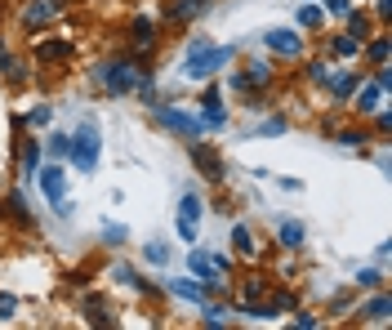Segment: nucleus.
I'll return each mask as SVG.
<instances>
[{
  "mask_svg": "<svg viewBox=\"0 0 392 330\" xmlns=\"http://www.w3.org/2000/svg\"><path fill=\"white\" fill-rule=\"evenodd\" d=\"M370 58H374V63H388V41H374L370 45Z\"/></svg>",
  "mask_w": 392,
  "mask_h": 330,
  "instance_id": "aec40b11",
  "label": "nucleus"
},
{
  "mask_svg": "<svg viewBox=\"0 0 392 330\" xmlns=\"http://www.w3.org/2000/svg\"><path fill=\"white\" fill-rule=\"evenodd\" d=\"M365 317H370V322H388V299L379 295V299L370 303V308H365Z\"/></svg>",
  "mask_w": 392,
  "mask_h": 330,
  "instance_id": "2eb2a0df",
  "label": "nucleus"
},
{
  "mask_svg": "<svg viewBox=\"0 0 392 330\" xmlns=\"http://www.w3.org/2000/svg\"><path fill=\"white\" fill-rule=\"evenodd\" d=\"M384 90H388V67L379 71V81H374V85H365V90H361L357 107H361V112H374V107H379V99H384Z\"/></svg>",
  "mask_w": 392,
  "mask_h": 330,
  "instance_id": "1a4fd4ad",
  "label": "nucleus"
},
{
  "mask_svg": "<svg viewBox=\"0 0 392 330\" xmlns=\"http://www.w3.org/2000/svg\"><path fill=\"white\" fill-rule=\"evenodd\" d=\"M188 268L201 277V286H218V281H223L218 273H227V259H223V254H214V259H210V254L192 250V254H188Z\"/></svg>",
  "mask_w": 392,
  "mask_h": 330,
  "instance_id": "20e7f679",
  "label": "nucleus"
},
{
  "mask_svg": "<svg viewBox=\"0 0 392 330\" xmlns=\"http://www.w3.org/2000/svg\"><path fill=\"white\" fill-rule=\"evenodd\" d=\"M161 121H165L169 130H178L183 139H196V134H205V125H201V121H192L188 112H174V107H161Z\"/></svg>",
  "mask_w": 392,
  "mask_h": 330,
  "instance_id": "423d86ee",
  "label": "nucleus"
},
{
  "mask_svg": "<svg viewBox=\"0 0 392 330\" xmlns=\"http://www.w3.org/2000/svg\"><path fill=\"white\" fill-rule=\"evenodd\" d=\"M299 22H303V27H312V22H321V9H316V5L299 9Z\"/></svg>",
  "mask_w": 392,
  "mask_h": 330,
  "instance_id": "a211bd4d",
  "label": "nucleus"
},
{
  "mask_svg": "<svg viewBox=\"0 0 392 330\" xmlns=\"http://www.w3.org/2000/svg\"><path fill=\"white\" fill-rule=\"evenodd\" d=\"M201 210H205L201 197H196V192H183V201H178V219H174L183 241H196V224H201Z\"/></svg>",
  "mask_w": 392,
  "mask_h": 330,
  "instance_id": "39448f33",
  "label": "nucleus"
},
{
  "mask_svg": "<svg viewBox=\"0 0 392 330\" xmlns=\"http://www.w3.org/2000/svg\"><path fill=\"white\" fill-rule=\"evenodd\" d=\"M232 241H237V254H254V237H250V228H237V232H232Z\"/></svg>",
  "mask_w": 392,
  "mask_h": 330,
  "instance_id": "ddd939ff",
  "label": "nucleus"
},
{
  "mask_svg": "<svg viewBox=\"0 0 392 330\" xmlns=\"http://www.w3.org/2000/svg\"><path fill=\"white\" fill-rule=\"evenodd\" d=\"M205 130H214V125H223V103H218V94H205V121H201Z\"/></svg>",
  "mask_w": 392,
  "mask_h": 330,
  "instance_id": "9d476101",
  "label": "nucleus"
},
{
  "mask_svg": "<svg viewBox=\"0 0 392 330\" xmlns=\"http://www.w3.org/2000/svg\"><path fill=\"white\" fill-rule=\"evenodd\" d=\"M227 63V50L223 45H210V41H192V50L188 58H183V76H192V81H205V76H214L218 67Z\"/></svg>",
  "mask_w": 392,
  "mask_h": 330,
  "instance_id": "f257e3e1",
  "label": "nucleus"
},
{
  "mask_svg": "<svg viewBox=\"0 0 392 330\" xmlns=\"http://www.w3.org/2000/svg\"><path fill=\"white\" fill-rule=\"evenodd\" d=\"M281 241H286V246H299V241H303V228H299V224H281Z\"/></svg>",
  "mask_w": 392,
  "mask_h": 330,
  "instance_id": "4468645a",
  "label": "nucleus"
},
{
  "mask_svg": "<svg viewBox=\"0 0 392 330\" xmlns=\"http://www.w3.org/2000/svg\"><path fill=\"white\" fill-rule=\"evenodd\" d=\"M263 41H267V50H276V54H299V50H303L299 36H294V32H281V27H272Z\"/></svg>",
  "mask_w": 392,
  "mask_h": 330,
  "instance_id": "6e6552de",
  "label": "nucleus"
},
{
  "mask_svg": "<svg viewBox=\"0 0 392 330\" xmlns=\"http://www.w3.org/2000/svg\"><path fill=\"white\" fill-rule=\"evenodd\" d=\"M49 14H54V5H31V9H27V22H36V18H49Z\"/></svg>",
  "mask_w": 392,
  "mask_h": 330,
  "instance_id": "412c9836",
  "label": "nucleus"
},
{
  "mask_svg": "<svg viewBox=\"0 0 392 330\" xmlns=\"http://www.w3.org/2000/svg\"><path fill=\"white\" fill-rule=\"evenodd\" d=\"M63 54H67L63 41H45V45H41V58H63Z\"/></svg>",
  "mask_w": 392,
  "mask_h": 330,
  "instance_id": "dca6fc26",
  "label": "nucleus"
},
{
  "mask_svg": "<svg viewBox=\"0 0 392 330\" xmlns=\"http://www.w3.org/2000/svg\"><path fill=\"white\" fill-rule=\"evenodd\" d=\"M14 308H18V303H14V295H0V317H9Z\"/></svg>",
  "mask_w": 392,
  "mask_h": 330,
  "instance_id": "b1692460",
  "label": "nucleus"
},
{
  "mask_svg": "<svg viewBox=\"0 0 392 330\" xmlns=\"http://www.w3.org/2000/svg\"><path fill=\"white\" fill-rule=\"evenodd\" d=\"M330 90H335L339 99H348V94H352V76H335V81H330Z\"/></svg>",
  "mask_w": 392,
  "mask_h": 330,
  "instance_id": "f3484780",
  "label": "nucleus"
},
{
  "mask_svg": "<svg viewBox=\"0 0 392 330\" xmlns=\"http://www.w3.org/2000/svg\"><path fill=\"white\" fill-rule=\"evenodd\" d=\"M103 81L112 85V94H130L134 85H139V76H134V67H130V63H116V67H107V71H103Z\"/></svg>",
  "mask_w": 392,
  "mask_h": 330,
  "instance_id": "0eeeda50",
  "label": "nucleus"
},
{
  "mask_svg": "<svg viewBox=\"0 0 392 330\" xmlns=\"http://www.w3.org/2000/svg\"><path fill=\"white\" fill-rule=\"evenodd\" d=\"M41 192L49 197V205H54L58 214H67V170L63 165H45L41 170Z\"/></svg>",
  "mask_w": 392,
  "mask_h": 330,
  "instance_id": "7ed1b4c3",
  "label": "nucleus"
},
{
  "mask_svg": "<svg viewBox=\"0 0 392 330\" xmlns=\"http://www.w3.org/2000/svg\"><path fill=\"white\" fill-rule=\"evenodd\" d=\"M326 9H330V14H339V18H343V14H348V0H326Z\"/></svg>",
  "mask_w": 392,
  "mask_h": 330,
  "instance_id": "4be33fe9",
  "label": "nucleus"
},
{
  "mask_svg": "<svg viewBox=\"0 0 392 330\" xmlns=\"http://www.w3.org/2000/svg\"><path fill=\"white\" fill-rule=\"evenodd\" d=\"M169 290H174V295H183V299H192V303H201V299H205V290L196 286V281H183V277L169 281Z\"/></svg>",
  "mask_w": 392,
  "mask_h": 330,
  "instance_id": "9b49d317",
  "label": "nucleus"
},
{
  "mask_svg": "<svg viewBox=\"0 0 392 330\" xmlns=\"http://www.w3.org/2000/svg\"><path fill=\"white\" fill-rule=\"evenodd\" d=\"M339 54L352 58V54H357V41H352V36H343V41H339Z\"/></svg>",
  "mask_w": 392,
  "mask_h": 330,
  "instance_id": "5701e85b",
  "label": "nucleus"
},
{
  "mask_svg": "<svg viewBox=\"0 0 392 330\" xmlns=\"http://www.w3.org/2000/svg\"><path fill=\"white\" fill-rule=\"evenodd\" d=\"M27 121H31V125H45V121H49V107H36V112H31Z\"/></svg>",
  "mask_w": 392,
  "mask_h": 330,
  "instance_id": "393cba45",
  "label": "nucleus"
},
{
  "mask_svg": "<svg viewBox=\"0 0 392 330\" xmlns=\"http://www.w3.org/2000/svg\"><path fill=\"white\" fill-rule=\"evenodd\" d=\"M196 161H201V165H205V174H210V179H218V174H223V161H218V156H214V152H205V148H196Z\"/></svg>",
  "mask_w": 392,
  "mask_h": 330,
  "instance_id": "f8f14e48",
  "label": "nucleus"
},
{
  "mask_svg": "<svg viewBox=\"0 0 392 330\" xmlns=\"http://www.w3.org/2000/svg\"><path fill=\"white\" fill-rule=\"evenodd\" d=\"M67 152H71V161H76L80 174H94L98 152H103V134H98L94 125H80L76 139H67Z\"/></svg>",
  "mask_w": 392,
  "mask_h": 330,
  "instance_id": "f03ea898",
  "label": "nucleus"
},
{
  "mask_svg": "<svg viewBox=\"0 0 392 330\" xmlns=\"http://www.w3.org/2000/svg\"><path fill=\"white\" fill-rule=\"evenodd\" d=\"M147 259H152V263H165V259H169V250L161 246V241H156V246H147Z\"/></svg>",
  "mask_w": 392,
  "mask_h": 330,
  "instance_id": "6ab92c4d",
  "label": "nucleus"
}]
</instances>
